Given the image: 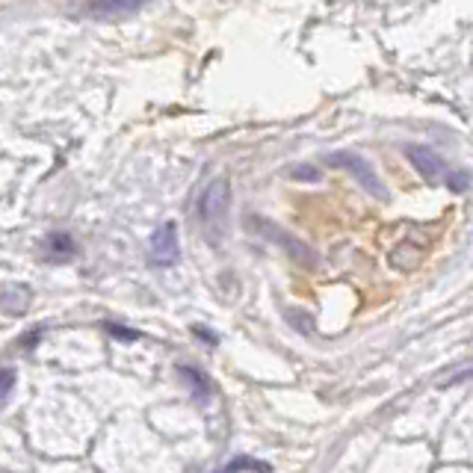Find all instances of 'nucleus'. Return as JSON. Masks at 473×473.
<instances>
[{"mask_svg": "<svg viewBox=\"0 0 473 473\" xmlns=\"http://www.w3.org/2000/svg\"><path fill=\"white\" fill-rule=\"evenodd\" d=\"M178 376L183 382V388L190 391V397L196 402H210V397H213V384H210V376L201 370V367L196 364H178Z\"/></svg>", "mask_w": 473, "mask_h": 473, "instance_id": "nucleus-7", "label": "nucleus"}, {"mask_svg": "<svg viewBox=\"0 0 473 473\" xmlns=\"http://www.w3.org/2000/svg\"><path fill=\"white\" fill-rule=\"evenodd\" d=\"M287 174H291L293 181H308V183H317L322 181V172L317 169V166H308V163H296L287 169Z\"/></svg>", "mask_w": 473, "mask_h": 473, "instance_id": "nucleus-11", "label": "nucleus"}, {"mask_svg": "<svg viewBox=\"0 0 473 473\" xmlns=\"http://www.w3.org/2000/svg\"><path fill=\"white\" fill-rule=\"evenodd\" d=\"M30 291L24 284H6L4 287V296H0V305H4V311L10 314V317H19L30 308Z\"/></svg>", "mask_w": 473, "mask_h": 473, "instance_id": "nucleus-9", "label": "nucleus"}, {"mask_svg": "<svg viewBox=\"0 0 473 473\" xmlns=\"http://www.w3.org/2000/svg\"><path fill=\"white\" fill-rule=\"evenodd\" d=\"M190 331H192V335H196L198 340H205L207 346H216V344H219V337H216V335H213V331H210V329H205V326H192Z\"/></svg>", "mask_w": 473, "mask_h": 473, "instance_id": "nucleus-16", "label": "nucleus"}, {"mask_svg": "<svg viewBox=\"0 0 473 473\" xmlns=\"http://www.w3.org/2000/svg\"><path fill=\"white\" fill-rule=\"evenodd\" d=\"M326 160L331 166H337V169H344V172L353 174V178L361 183V187L370 192V196L382 198V201L388 198V190H384L382 178L376 174V169L364 160L361 154H355V151H331V154H326Z\"/></svg>", "mask_w": 473, "mask_h": 473, "instance_id": "nucleus-3", "label": "nucleus"}, {"mask_svg": "<svg viewBox=\"0 0 473 473\" xmlns=\"http://www.w3.org/2000/svg\"><path fill=\"white\" fill-rule=\"evenodd\" d=\"M249 228L252 231H258L264 240H269L273 246H278L284 252L287 258L291 260H296L299 267H305V269H317L320 267V255L314 252L308 243H302L299 237H293L291 231H284L282 225H275L273 219H264V216H258V213H249Z\"/></svg>", "mask_w": 473, "mask_h": 473, "instance_id": "nucleus-2", "label": "nucleus"}, {"mask_svg": "<svg viewBox=\"0 0 473 473\" xmlns=\"http://www.w3.org/2000/svg\"><path fill=\"white\" fill-rule=\"evenodd\" d=\"M225 470H273V464L252 459V455H234L231 461H225Z\"/></svg>", "mask_w": 473, "mask_h": 473, "instance_id": "nucleus-10", "label": "nucleus"}, {"mask_svg": "<svg viewBox=\"0 0 473 473\" xmlns=\"http://www.w3.org/2000/svg\"><path fill=\"white\" fill-rule=\"evenodd\" d=\"M148 260L157 269H172L181 260V243H178V225L163 222L148 237Z\"/></svg>", "mask_w": 473, "mask_h": 473, "instance_id": "nucleus-4", "label": "nucleus"}, {"mask_svg": "<svg viewBox=\"0 0 473 473\" xmlns=\"http://www.w3.org/2000/svg\"><path fill=\"white\" fill-rule=\"evenodd\" d=\"M12 388H15V367H4V393H0V399L10 402Z\"/></svg>", "mask_w": 473, "mask_h": 473, "instance_id": "nucleus-15", "label": "nucleus"}, {"mask_svg": "<svg viewBox=\"0 0 473 473\" xmlns=\"http://www.w3.org/2000/svg\"><path fill=\"white\" fill-rule=\"evenodd\" d=\"M444 187H446V190H453V192H464V190L470 187V174L464 172V169H453Z\"/></svg>", "mask_w": 473, "mask_h": 473, "instance_id": "nucleus-14", "label": "nucleus"}, {"mask_svg": "<svg viewBox=\"0 0 473 473\" xmlns=\"http://www.w3.org/2000/svg\"><path fill=\"white\" fill-rule=\"evenodd\" d=\"M148 0H86V15L98 21H121L134 19Z\"/></svg>", "mask_w": 473, "mask_h": 473, "instance_id": "nucleus-6", "label": "nucleus"}, {"mask_svg": "<svg viewBox=\"0 0 473 473\" xmlns=\"http://www.w3.org/2000/svg\"><path fill=\"white\" fill-rule=\"evenodd\" d=\"M284 317H287V322H291V326L299 331V335H311L314 331V322H311V317L305 311H299V308H287L284 311Z\"/></svg>", "mask_w": 473, "mask_h": 473, "instance_id": "nucleus-12", "label": "nucleus"}, {"mask_svg": "<svg viewBox=\"0 0 473 473\" xmlns=\"http://www.w3.org/2000/svg\"><path fill=\"white\" fill-rule=\"evenodd\" d=\"M104 331H107L110 337H116V340H125V344H134V340L143 337V331L128 329V326H119V322H104Z\"/></svg>", "mask_w": 473, "mask_h": 473, "instance_id": "nucleus-13", "label": "nucleus"}, {"mask_svg": "<svg viewBox=\"0 0 473 473\" xmlns=\"http://www.w3.org/2000/svg\"><path fill=\"white\" fill-rule=\"evenodd\" d=\"M228 210H231V181L228 178H213L198 196V219L210 234V243H219V237L225 231Z\"/></svg>", "mask_w": 473, "mask_h": 473, "instance_id": "nucleus-1", "label": "nucleus"}, {"mask_svg": "<svg viewBox=\"0 0 473 473\" xmlns=\"http://www.w3.org/2000/svg\"><path fill=\"white\" fill-rule=\"evenodd\" d=\"M74 252H77V243H74L72 234H66V231L48 234V240H45L48 260H54V264H66V260L74 258Z\"/></svg>", "mask_w": 473, "mask_h": 473, "instance_id": "nucleus-8", "label": "nucleus"}, {"mask_svg": "<svg viewBox=\"0 0 473 473\" xmlns=\"http://www.w3.org/2000/svg\"><path fill=\"white\" fill-rule=\"evenodd\" d=\"M402 151H406L408 163L415 166V169L423 174L429 183H446L450 172L455 169V166L446 163L444 157L438 154L435 148H429V145H406Z\"/></svg>", "mask_w": 473, "mask_h": 473, "instance_id": "nucleus-5", "label": "nucleus"}]
</instances>
